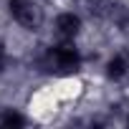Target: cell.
I'll return each mask as SVG.
<instances>
[{"label": "cell", "instance_id": "2", "mask_svg": "<svg viewBox=\"0 0 129 129\" xmlns=\"http://www.w3.org/2000/svg\"><path fill=\"white\" fill-rule=\"evenodd\" d=\"M53 36L56 41H63V43H76L84 33V18L76 13V10H58L53 23Z\"/></svg>", "mask_w": 129, "mask_h": 129}, {"label": "cell", "instance_id": "1", "mask_svg": "<svg viewBox=\"0 0 129 129\" xmlns=\"http://www.w3.org/2000/svg\"><path fill=\"white\" fill-rule=\"evenodd\" d=\"M8 15L10 20L28 33H36L46 23V8L38 0H8Z\"/></svg>", "mask_w": 129, "mask_h": 129}]
</instances>
